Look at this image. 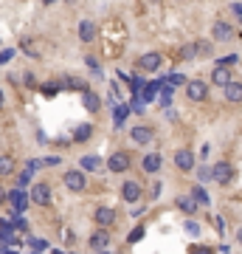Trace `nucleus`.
<instances>
[{
    "instance_id": "c756f323",
    "label": "nucleus",
    "mask_w": 242,
    "mask_h": 254,
    "mask_svg": "<svg viewBox=\"0 0 242 254\" xmlns=\"http://www.w3.org/2000/svg\"><path fill=\"white\" fill-rule=\"evenodd\" d=\"M144 231H147V229H144V226H135V229L130 231V237H127V243H138L141 237H144Z\"/></svg>"
},
{
    "instance_id": "412c9836",
    "label": "nucleus",
    "mask_w": 242,
    "mask_h": 254,
    "mask_svg": "<svg viewBox=\"0 0 242 254\" xmlns=\"http://www.w3.org/2000/svg\"><path fill=\"white\" fill-rule=\"evenodd\" d=\"M90 136H93V125H79L73 130V139L76 141H88Z\"/></svg>"
},
{
    "instance_id": "dca6fc26",
    "label": "nucleus",
    "mask_w": 242,
    "mask_h": 254,
    "mask_svg": "<svg viewBox=\"0 0 242 254\" xmlns=\"http://www.w3.org/2000/svg\"><path fill=\"white\" fill-rule=\"evenodd\" d=\"M222 91H225V99H228L231 104L242 102V82H231L228 88H222Z\"/></svg>"
},
{
    "instance_id": "37998d69",
    "label": "nucleus",
    "mask_w": 242,
    "mask_h": 254,
    "mask_svg": "<svg viewBox=\"0 0 242 254\" xmlns=\"http://www.w3.org/2000/svg\"><path fill=\"white\" fill-rule=\"evenodd\" d=\"M0 107H3V91H0Z\"/></svg>"
},
{
    "instance_id": "f704fd0d",
    "label": "nucleus",
    "mask_w": 242,
    "mask_h": 254,
    "mask_svg": "<svg viewBox=\"0 0 242 254\" xmlns=\"http://www.w3.org/2000/svg\"><path fill=\"white\" fill-rule=\"evenodd\" d=\"M186 231H189V234H200V226L192 223V220H186Z\"/></svg>"
},
{
    "instance_id": "20e7f679",
    "label": "nucleus",
    "mask_w": 242,
    "mask_h": 254,
    "mask_svg": "<svg viewBox=\"0 0 242 254\" xmlns=\"http://www.w3.org/2000/svg\"><path fill=\"white\" fill-rule=\"evenodd\" d=\"M9 203H12L14 212L20 215V212H25V209H28V203H31V195H28L25 189H12V192H9Z\"/></svg>"
},
{
    "instance_id": "79ce46f5",
    "label": "nucleus",
    "mask_w": 242,
    "mask_h": 254,
    "mask_svg": "<svg viewBox=\"0 0 242 254\" xmlns=\"http://www.w3.org/2000/svg\"><path fill=\"white\" fill-rule=\"evenodd\" d=\"M237 240H240V243H242V229H240V231H237Z\"/></svg>"
},
{
    "instance_id": "cd10ccee",
    "label": "nucleus",
    "mask_w": 242,
    "mask_h": 254,
    "mask_svg": "<svg viewBox=\"0 0 242 254\" xmlns=\"http://www.w3.org/2000/svg\"><path fill=\"white\" fill-rule=\"evenodd\" d=\"M161 104L166 107V104H172V85H163L161 91Z\"/></svg>"
},
{
    "instance_id": "0eeeda50",
    "label": "nucleus",
    "mask_w": 242,
    "mask_h": 254,
    "mask_svg": "<svg viewBox=\"0 0 242 254\" xmlns=\"http://www.w3.org/2000/svg\"><path fill=\"white\" fill-rule=\"evenodd\" d=\"M175 167H177L180 173H192V167H195V155H192V150H177L175 152Z\"/></svg>"
},
{
    "instance_id": "4be33fe9",
    "label": "nucleus",
    "mask_w": 242,
    "mask_h": 254,
    "mask_svg": "<svg viewBox=\"0 0 242 254\" xmlns=\"http://www.w3.org/2000/svg\"><path fill=\"white\" fill-rule=\"evenodd\" d=\"M177 206L183 209L186 215H195V209H197V201H195V198H192V195H189V198H180V201H177Z\"/></svg>"
},
{
    "instance_id": "ea45409f",
    "label": "nucleus",
    "mask_w": 242,
    "mask_h": 254,
    "mask_svg": "<svg viewBox=\"0 0 242 254\" xmlns=\"http://www.w3.org/2000/svg\"><path fill=\"white\" fill-rule=\"evenodd\" d=\"M6 198H9V192H6V189H3V186H0V206H3V203H6Z\"/></svg>"
},
{
    "instance_id": "e433bc0d",
    "label": "nucleus",
    "mask_w": 242,
    "mask_h": 254,
    "mask_svg": "<svg viewBox=\"0 0 242 254\" xmlns=\"http://www.w3.org/2000/svg\"><path fill=\"white\" fill-rule=\"evenodd\" d=\"M17 181H20V186H25V184H28V181H31V173H28V170H25V173L20 175V178H17Z\"/></svg>"
},
{
    "instance_id": "9d476101",
    "label": "nucleus",
    "mask_w": 242,
    "mask_h": 254,
    "mask_svg": "<svg viewBox=\"0 0 242 254\" xmlns=\"http://www.w3.org/2000/svg\"><path fill=\"white\" fill-rule=\"evenodd\" d=\"M96 34H99V28H96L93 20H82V23H79V40H82V43H93Z\"/></svg>"
},
{
    "instance_id": "1a4fd4ad",
    "label": "nucleus",
    "mask_w": 242,
    "mask_h": 254,
    "mask_svg": "<svg viewBox=\"0 0 242 254\" xmlns=\"http://www.w3.org/2000/svg\"><path fill=\"white\" fill-rule=\"evenodd\" d=\"M93 220H96L102 229H107V226H113V223H115V212L110 206H99V209H96V215H93Z\"/></svg>"
},
{
    "instance_id": "7ed1b4c3",
    "label": "nucleus",
    "mask_w": 242,
    "mask_h": 254,
    "mask_svg": "<svg viewBox=\"0 0 242 254\" xmlns=\"http://www.w3.org/2000/svg\"><path fill=\"white\" fill-rule=\"evenodd\" d=\"M186 96L192 99V102H203L208 96V82L203 79H192L189 85H186Z\"/></svg>"
},
{
    "instance_id": "473e14b6",
    "label": "nucleus",
    "mask_w": 242,
    "mask_h": 254,
    "mask_svg": "<svg viewBox=\"0 0 242 254\" xmlns=\"http://www.w3.org/2000/svg\"><path fill=\"white\" fill-rule=\"evenodd\" d=\"M14 57V48H6V51H0V65H6L9 59Z\"/></svg>"
},
{
    "instance_id": "c9c22d12",
    "label": "nucleus",
    "mask_w": 242,
    "mask_h": 254,
    "mask_svg": "<svg viewBox=\"0 0 242 254\" xmlns=\"http://www.w3.org/2000/svg\"><path fill=\"white\" fill-rule=\"evenodd\" d=\"M163 82H169V85L175 88V85H180V82H186V79H183V76H177V74H175V76H169V79H163Z\"/></svg>"
},
{
    "instance_id": "f03ea898",
    "label": "nucleus",
    "mask_w": 242,
    "mask_h": 254,
    "mask_svg": "<svg viewBox=\"0 0 242 254\" xmlns=\"http://www.w3.org/2000/svg\"><path fill=\"white\" fill-rule=\"evenodd\" d=\"M211 175H214V181H217L220 186H228L231 181H234V167H231L228 161H217L211 167Z\"/></svg>"
},
{
    "instance_id": "5701e85b",
    "label": "nucleus",
    "mask_w": 242,
    "mask_h": 254,
    "mask_svg": "<svg viewBox=\"0 0 242 254\" xmlns=\"http://www.w3.org/2000/svg\"><path fill=\"white\" fill-rule=\"evenodd\" d=\"M12 173H14V158L0 155V175H12Z\"/></svg>"
},
{
    "instance_id": "a878e982",
    "label": "nucleus",
    "mask_w": 242,
    "mask_h": 254,
    "mask_svg": "<svg viewBox=\"0 0 242 254\" xmlns=\"http://www.w3.org/2000/svg\"><path fill=\"white\" fill-rule=\"evenodd\" d=\"M189 195L195 198L197 203H208V195H206V189H203V186H192V192H189Z\"/></svg>"
},
{
    "instance_id": "6ab92c4d",
    "label": "nucleus",
    "mask_w": 242,
    "mask_h": 254,
    "mask_svg": "<svg viewBox=\"0 0 242 254\" xmlns=\"http://www.w3.org/2000/svg\"><path fill=\"white\" fill-rule=\"evenodd\" d=\"M161 170V155L158 152H150L147 158H144V173H158Z\"/></svg>"
},
{
    "instance_id": "a18cd8bd",
    "label": "nucleus",
    "mask_w": 242,
    "mask_h": 254,
    "mask_svg": "<svg viewBox=\"0 0 242 254\" xmlns=\"http://www.w3.org/2000/svg\"><path fill=\"white\" fill-rule=\"evenodd\" d=\"M6 254H14V252H6Z\"/></svg>"
},
{
    "instance_id": "b1692460",
    "label": "nucleus",
    "mask_w": 242,
    "mask_h": 254,
    "mask_svg": "<svg viewBox=\"0 0 242 254\" xmlns=\"http://www.w3.org/2000/svg\"><path fill=\"white\" fill-rule=\"evenodd\" d=\"M102 167V158H96V155H85L82 158V170H99Z\"/></svg>"
},
{
    "instance_id": "7c9ffc66",
    "label": "nucleus",
    "mask_w": 242,
    "mask_h": 254,
    "mask_svg": "<svg viewBox=\"0 0 242 254\" xmlns=\"http://www.w3.org/2000/svg\"><path fill=\"white\" fill-rule=\"evenodd\" d=\"M237 62H240L237 54H225V57L220 59V65H222V68H231V65H237Z\"/></svg>"
},
{
    "instance_id": "72a5a7b5",
    "label": "nucleus",
    "mask_w": 242,
    "mask_h": 254,
    "mask_svg": "<svg viewBox=\"0 0 242 254\" xmlns=\"http://www.w3.org/2000/svg\"><path fill=\"white\" fill-rule=\"evenodd\" d=\"M189 254H211V249H208V246H192Z\"/></svg>"
},
{
    "instance_id": "f257e3e1",
    "label": "nucleus",
    "mask_w": 242,
    "mask_h": 254,
    "mask_svg": "<svg viewBox=\"0 0 242 254\" xmlns=\"http://www.w3.org/2000/svg\"><path fill=\"white\" fill-rule=\"evenodd\" d=\"M31 203H37V206H51V201H54V189L48 184H34L31 186Z\"/></svg>"
},
{
    "instance_id": "c03bdc74",
    "label": "nucleus",
    "mask_w": 242,
    "mask_h": 254,
    "mask_svg": "<svg viewBox=\"0 0 242 254\" xmlns=\"http://www.w3.org/2000/svg\"><path fill=\"white\" fill-rule=\"evenodd\" d=\"M43 3H51V0H43Z\"/></svg>"
},
{
    "instance_id": "4c0bfd02",
    "label": "nucleus",
    "mask_w": 242,
    "mask_h": 254,
    "mask_svg": "<svg viewBox=\"0 0 242 254\" xmlns=\"http://www.w3.org/2000/svg\"><path fill=\"white\" fill-rule=\"evenodd\" d=\"M25 85H28V88H34V85H37V76H34V74H25Z\"/></svg>"
},
{
    "instance_id": "ddd939ff",
    "label": "nucleus",
    "mask_w": 242,
    "mask_h": 254,
    "mask_svg": "<svg viewBox=\"0 0 242 254\" xmlns=\"http://www.w3.org/2000/svg\"><path fill=\"white\" fill-rule=\"evenodd\" d=\"M88 243H90L93 252H104V249H107V243H110V237H107V231H104V229H99V231H93V234H90V240H88Z\"/></svg>"
},
{
    "instance_id": "6e6552de",
    "label": "nucleus",
    "mask_w": 242,
    "mask_h": 254,
    "mask_svg": "<svg viewBox=\"0 0 242 254\" xmlns=\"http://www.w3.org/2000/svg\"><path fill=\"white\" fill-rule=\"evenodd\" d=\"M65 186H68L70 192H82L85 189V173H79V170H70V173H65Z\"/></svg>"
},
{
    "instance_id": "9b49d317",
    "label": "nucleus",
    "mask_w": 242,
    "mask_h": 254,
    "mask_svg": "<svg viewBox=\"0 0 242 254\" xmlns=\"http://www.w3.org/2000/svg\"><path fill=\"white\" fill-rule=\"evenodd\" d=\"M130 136H132L135 144H150V141H152V127L138 125V127H132V130H130Z\"/></svg>"
},
{
    "instance_id": "a211bd4d",
    "label": "nucleus",
    "mask_w": 242,
    "mask_h": 254,
    "mask_svg": "<svg viewBox=\"0 0 242 254\" xmlns=\"http://www.w3.org/2000/svg\"><path fill=\"white\" fill-rule=\"evenodd\" d=\"M0 240L6 243V246H9V243H17L14 240V226L9 220H0Z\"/></svg>"
},
{
    "instance_id": "4468645a",
    "label": "nucleus",
    "mask_w": 242,
    "mask_h": 254,
    "mask_svg": "<svg viewBox=\"0 0 242 254\" xmlns=\"http://www.w3.org/2000/svg\"><path fill=\"white\" fill-rule=\"evenodd\" d=\"M121 198H124L127 203H135V201L141 198V186L135 184V181H127V184L121 186Z\"/></svg>"
},
{
    "instance_id": "aec40b11",
    "label": "nucleus",
    "mask_w": 242,
    "mask_h": 254,
    "mask_svg": "<svg viewBox=\"0 0 242 254\" xmlns=\"http://www.w3.org/2000/svg\"><path fill=\"white\" fill-rule=\"evenodd\" d=\"M163 79H158V82H150V85H147V91H144V96H141V99H144V104L147 102H152V99H155V93L158 91H163V85H161Z\"/></svg>"
},
{
    "instance_id": "f3484780",
    "label": "nucleus",
    "mask_w": 242,
    "mask_h": 254,
    "mask_svg": "<svg viewBox=\"0 0 242 254\" xmlns=\"http://www.w3.org/2000/svg\"><path fill=\"white\" fill-rule=\"evenodd\" d=\"M82 102H85V107H88V113H99V107H102V99H99L93 91L82 93Z\"/></svg>"
},
{
    "instance_id": "2f4dec72",
    "label": "nucleus",
    "mask_w": 242,
    "mask_h": 254,
    "mask_svg": "<svg viewBox=\"0 0 242 254\" xmlns=\"http://www.w3.org/2000/svg\"><path fill=\"white\" fill-rule=\"evenodd\" d=\"M180 57H183V59H195L197 57V48L195 46H183V48H180Z\"/></svg>"
},
{
    "instance_id": "a19ab883",
    "label": "nucleus",
    "mask_w": 242,
    "mask_h": 254,
    "mask_svg": "<svg viewBox=\"0 0 242 254\" xmlns=\"http://www.w3.org/2000/svg\"><path fill=\"white\" fill-rule=\"evenodd\" d=\"M234 14H237V17H242V3H237V6H234Z\"/></svg>"
},
{
    "instance_id": "f8f14e48",
    "label": "nucleus",
    "mask_w": 242,
    "mask_h": 254,
    "mask_svg": "<svg viewBox=\"0 0 242 254\" xmlns=\"http://www.w3.org/2000/svg\"><path fill=\"white\" fill-rule=\"evenodd\" d=\"M161 54H155V51H152V54H144V57L138 59V65H141V71H158L161 68Z\"/></svg>"
},
{
    "instance_id": "39448f33",
    "label": "nucleus",
    "mask_w": 242,
    "mask_h": 254,
    "mask_svg": "<svg viewBox=\"0 0 242 254\" xmlns=\"http://www.w3.org/2000/svg\"><path fill=\"white\" fill-rule=\"evenodd\" d=\"M107 170H110V173H127L130 170V155L127 152H113V155L107 158Z\"/></svg>"
},
{
    "instance_id": "c85d7f7f",
    "label": "nucleus",
    "mask_w": 242,
    "mask_h": 254,
    "mask_svg": "<svg viewBox=\"0 0 242 254\" xmlns=\"http://www.w3.org/2000/svg\"><path fill=\"white\" fill-rule=\"evenodd\" d=\"M28 243H31V249H34V252H45V249H48V243L43 240V237H28Z\"/></svg>"
},
{
    "instance_id": "58836bf2",
    "label": "nucleus",
    "mask_w": 242,
    "mask_h": 254,
    "mask_svg": "<svg viewBox=\"0 0 242 254\" xmlns=\"http://www.w3.org/2000/svg\"><path fill=\"white\" fill-rule=\"evenodd\" d=\"M85 59H88V65H90L93 71H99V62H96V57H85Z\"/></svg>"
},
{
    "instance_id": "423d86ee",
    "label": "nucleus",
    "mask_w": 242,
    "mask_h": 254,
    "mask_svg": "<svg viewBox=\"0 0 242 254\" xmlns=\"http://www.w3.org/2000/svg\"><path fill=\"white\" fill-rule=\"evenodd\" d=\"M211 37H214V40H220V43H228V40H234V25L217 20V23L211 25Z\"/></svg>"
},
{
    "instance_id": "2eb2a0df",
    "label": "nucleus",
    "mask_w": 242,
    "mask_h": 254,
    "mask_svg": "<svg viewBox=\"0 0 242 254\" xmlns=\"http://www.w3.org/2000/svg\"><path fill=\"white\" fill-rule=\"evenodd\" d=\"M211 82H214V85H220V88H228L234 79H231V71L228 68L217 65V68H214V74H211Z\"/></svg>"
},
{
    "instance_id": "393cba45",
    "label": "nucleus",
    "mask_w": 242,
    "mask_h": 254,
    "mask_svg": "<svg viewBox=\"0 0 242 254\" xmlns=\"http://www.w3.org/2000/svg\"><path fill=\"white\" fill-rule=\"evenodd\" d=\"M195 48H197V57H208V54H211V43H208V40H197Z\"/></svg>"
},
{
    "instance_id": "bb28decb",
    "label": "nucleus",
    "mask_w": 242,
    "mask_h": 254,
    "mask_svg": "<svg viewBox=\"0 0 242 254\" xmlns=\"http://www.w3.org/2000/svg\"><path fill=\"white\" fill-rule=\"evenodd\" d=\"M127 113H130V107H124V104H118V107H115L113 119H115V125H118V127H121V122L127 119Z\"/></svg>"
}]
</instances>
